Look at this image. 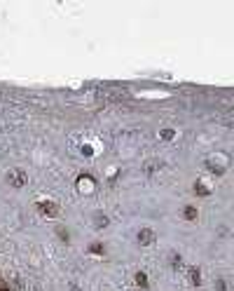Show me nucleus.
Listing matches in <instances>:
<instances>
[{"label": "nucleus", "mask_w": 234, "mask_h": 291, "mask_svg": "<svg viewBox=\"0 0 234 291\" xmlns=\"http://www.w3.org/2000/svg\"><path fill=\"white\" fill-rule=\"evenodd\" d=\"M28 181V174L24 169H10L7 172V183L14 185V188H24Z\"/></svg>", "instance_id": "1"}, {"label": "nucleus", "mask_w": 234, "mask_h": 291, "mask_svg": "<svg viewBox=\"0 0 234 291\" xmlns=\"http://www.w3.org/2000/svg\"><path fill=\"white\" fill-rule=\"evenodd\" d=\"M136 239H138V244H141V247H148V244H152V242H155V230H152V228H143V230H138Z\"/></svg>", "instance_id": "2"}, {"label": "nucleus", "mask_w": 234, "mask_h": 291, "mask_svg": "<svg viewBox=\"0 0 234 291\" xmlns=\"http://www.w3.org/2000/svg\"><path fill=\"white\" fill-rule=\"evenodd\" d=\"M204 164H206L208 172L216 174V176H222V174H225V169H227V164H220V162H218L216 158H208L206 162H204Z\"/></svg>", "instance_id": "3"}, {"label": "nucleus", "mask_w": 234, "mask_h": 291, "mask_svg": "<svg viewBox=\"0 0 234 291\" xmlns=\"http://www.w3.org/2000/svg\"><path fill=\"white\" fill-rule=\"evenodd\" d=\"M187 279L192 287H201V268L199 265H190L187 268Z\"/></svg>", "instance_id": "4"}, {"label": "nucleus", "mask_w": 234, "mask_h": 291, "mask_svg": "<svg viewBox=\"0 0 234 291\" xmlns=\"http://www.w3.org/2000/svg\"><path fill=\"white\" fill-rule=\"evenodd\" d=\"M38 209H42V214L50 216V218L59 216V207H56L54 202H38Z\"/></svg>", "instance_id": "5"}, {"label": "nucleus", "mask_w": 234, "mask_h": 291, "mask_svg": "<svg viewBox=\"0 0 234 291\" xmlns=\"http://www.w3.org/2000/svg\"><path fill=\"white\" fill-rule=\"evenodd\" d=\"M169 268H171V270H176V273L183 270V256L178 252H171L169 254Z\"/></svg>", "instance_id": "6"}, {"label": "nucleus", "mask_w": 234, "mask_h": 291, "mask_svg": "<svg viewBox=\"0 0 234 291\" xmlns=\"http://www.w3.org/2000/svg\"><path fill=\"white\" fill-rule=\"evenodd\" d=\"M197 216H199V209H197L195 204H185L183 207V218L185 221H197Z\"/></svg>", "instance_id": "7"}, {"label": "nucleus", "mask_w": 234, "mask_h": 291, "mask_svg": "<svg viewBox=\"0 0 234 291\" xmlns=\"http://www.w3.org/2000/svg\"><path fill=\"white\" fill-rule=\"evenodd\" d=\"M195 193L199 195V198H208V195H211V188H208V185L199 179V181L195 183Z\"/></svg>", "instance_id": "8"}, {"label": "nucleus", "mask_w": 234, "mask_h": 291, "mask_svg": "<svg viewBox=\"0 0 234 291\" xmlns=\"http://www.w3.org/2000/svg\"><path fill=\"white\" fill-rule=\"evenodd\" d=\"M213 287H216V291H230V282H227L225 277H216Z\"/></svg>", "instance_id": "9"}, {"label": "nucleus", "mask_w": 234, "mask_h": 291, "mask_svg": "<svg viewBox=\"0 0 234 291\" xmlns=\"http://www.w3.org/2000/svg\"><path fill=\"white\" fill-rule=\"evenodd\" d=\"M157 169H162V162H159V160H155V162H148V164L143 167L145 174H155Z\"/></svg>", "instance_id": "10"}, {"label": "nucleus", "mask_w": 234, "mask_h": 291, "mask_svg": "<svg viewBox=\"0 0 234 291\" xmlns=\"http://www.w3.org/2000/svg\"><path fill=\"white\" fill-rule=\"evenodd\" d=\"M136 284H138L141 289H148V275H145V273H136Z\"/></svg>", "instance_id": "11"}, {"label": "nucleus", "mask_w": 234, "mask_h": 291, "mask_svg": "<svg viewBox=\"0 0 234 291\" xmlns=\"http://www.w3.org/2000/svg\"><path fill=\"white\" fill-rule=\"evenodd\" d=\"M173 136H176L173 129H162V132H159V139H162V141H173Z\"/></svg>", "instance_id": "12"}, {"label": "nucleus", "mask_w": 234, "mask_h": 291, "mask_svg": "<svg viewBox=\"0 0 234 291\" xmlns=\"http://www.w3.org/2000/svg\"><path fill=\"white\" fill-rule=\"evenodd\" d=\"M94 223H96V228H103V225H108V216H103V214H96Z\"/></svg>", "instance_id": "13"}, {"label": "nucleus", "mask_w": 234, "mask_h": 291, "mask_svg": "<svg viewBox=\"0 0 234 291\" xmlns=\"http://www.w3.org/2000/svg\"><path fill=\"white\" fill-rule=\"evenodd\" d=\"M56 235H59V237L64 239V242H70V235L66 233V228H56Z\"/></svg>", "instance_id": "14"}, {"label": "nucleus", "mask_w": 234, "mask_h": 291, "mask_svg": "<svg viewBox=\"0 0 234 291\" xmlns=\"http://www.w3.org/2000/svg\"><path fill=\"white\" fill-rule=\"evenodd\" d=\"M91 254H103V247H101L99 242H94V244H91Z\"/></svg>", "instance_id": "15"}, {"label": "nucleus", "mask_w": 234, "mask_h": 291, "mask_svg": "<svg viewBox=\"0 0 234 291\" xmlns=\"http://www.w3.org/2000/svg\"><path fill=\"white\" fill-rule=\"evenodd\" d=\"M0 291H10V287H5V284H0Z\"/></svg>", "instance_id": "16"}, {"label": "nucleus", "mask_w": 234, "mask_h": 291, "mask_svg": "<svg viewBox=\"0 0 234 291\" xmlns=\"http://www.w3.org/2000/svg\"><path fill=\"white\" fill-rule=\"evenodd\" d=\"M70 291H80V289H78V284H70Z\"/></svg>", "instance_id": "17"}]
</instances>
